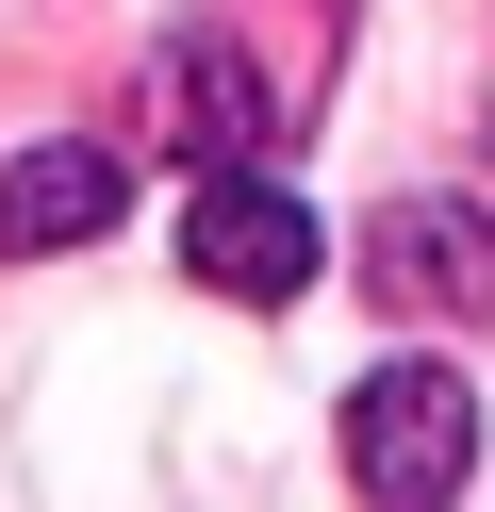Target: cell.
Returning <instances> with one entry per match:
<instances>
[{
	"mask_svg": "<svg viewBox=\"0 0 495 512\" xmlns=\"http://www.w3.org/2000/svg\"><path fill=\"white\" fill-rule=\"evenodd\" d=\"M182 265L215 281V298H248V314H297L330 281V232L281 199V182H248V166H198V215H182Z\"/></svg>",
	"mask_w": 495,
	"mask_h": 512,
	"instance_id": "7a4b0ae2",
	"label": "cell"
},
{
	"mask_svg": "<svg viewBox=\"0 0 495 512\" xmlns=\"http://www.w3.org/2000/svg\"><path fill=\"white\" fill-rule=\"evenodd\" d=\"M363 281L396 314H495V215L479 199H380L363 215Z\"/></svg>",
	"mask_w": 495,
	"mask_h": 512,
	"instance_id": "3957f363",
	"label": "cell"
},
{
	"mask_svg": "<svg viewBox=\"0 0 495 512\" xmlns=\"http://www.w3.org/2000/svg\"><path fill=\"white\" fill-rule=\"evenodd\" d=\"M462 463H479V397H462L446 364H363L347 380V479L363 496H462Z\"/></svg>",
	"mask_w": 495,
	"mask_h": 512,
	"instance_id": "6da1fadb",
	"label": "cell"
},
{
	"mask_svg": "<svg viewBox=\"0 0 495 512\" xmlns=\"http://www.w3.org/2000/svg\"><path fill=\"white\" fill-rule=\"evenodd\" d=\"M116 149H17V166H0V248H83V232H116Z\"/></svg>",
	"mask_w": 495,
	"mask_h": 512,
	"instance_id": "277c9868",
	"label": "cell"
},
{
	"mask_svg": "<svg viewBox=\"0 0 495 512\" xmlns=\"http://www.w3.org/2000/svg\"><path fill=\"white\" fill-rule=\"evenodd\" d=\"M165 149H198V166H248V149H264V83L231 67L215 34L165 50Z\"/></svg>",
	"mask_w": 495,
	"mask_h": 512,
	"instance_id": "5b68a950",
	"label": "cell"
}]
</instances>
